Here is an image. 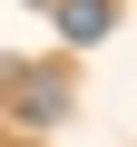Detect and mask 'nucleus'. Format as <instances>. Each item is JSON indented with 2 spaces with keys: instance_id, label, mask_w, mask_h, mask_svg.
<instances>
[{
  "instance_id": "1",
  "label": "nucleus",
  "mask_w": 137,
  "mask_h": 147,
  "mask_svg": "<svg viewBox=\"0 0 137 147\" xmlns=\"http://www.w3.org/2000/svg\"><path fill=\"white\" fill-rule=\"evenodd\" d=\"M59 30L79 39V49H98V39L118 30V0H59Z\"/></svg>"
},
{
  "instance_id": "2",
  "label": "nucleus",
  "mask_w": 137,
  "mask_h": 147,
  "mask_svg": "<svg viewBox=\"0 0 137 147\" xmlns=\"http://www.w3.org/2000/svg\"><path fill=\"white\" fill-rule=\"evenodd\" d=\"M20 98H30V108H20L30 127H59V118H68V79H59V69H39V79H30Z\"/></svg>"
}]
</instances>
